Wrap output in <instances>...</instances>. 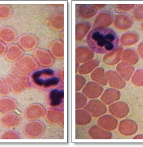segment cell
Returning <instances> with one entry per match:
<instances>
[{
    "label": "cell",
    "instance_id": "1",
    "mask_svg": "<svg viewBox=\"0 0 143 147\" xmlns=\"http://www.w3.org/2000/svg\"><path fill=\"white\" fill-rule=\"evenodd\" d=\"M87 39L90 48L99 54L113 51L119 45L117 35L109 28H95L88 34Z\"/></svg>",
    "mask_w": 143,
    "mask_h": 147
},
{
    "label": "cell",
    "instance_id": "4",
    "mask_svg": "<svg viewBox=\"0 0 143 147\" xmlns=\"http://www.w3.org/2000/svg\"><path fill=\"white\" fill-rule=\"evenodd\" d=\"M138 51L141 57L143 59V43L140 44V45L138 47Z\"/></svg>",
    "mask_w": 143,
    "mask_h": 147
},
{
    "label": "cell",
    "instance_id": "7",
    "mask_svg": "<svg viewBox=\"0 0 143 147\" xmlns=\"http://www.w3.org/2000/svg\"><path fill=\"white\" fill-rule=\"evenodd\" d=\"M136 138H139V139H143V135H139L138 136H137Z\"/></svg>",
    "mask_w": 143,
    "mask_h": 147
},
{
    "label": "cell",
    "instance_id": "6",
    "mask_svg": "<svg viewBox=\"0 0 143 147\" xmlns=\"http://www.w3.org/2000/svg\"><path fill=\"white\" fill-rule=\"evenodd\" d=\"M4 52V46L1 42H0V55H1Z\"/></svg>",
    "mask_w": 143,
    "mask_h": 147
},
{
    "label": "cell",
    "instance_id": "5",
    "mask_svg": "<svg viewBox=\"0 0 143 147\" xmlns=\"http://www.w3.org/2000/svg\"><path fill=\"white\" fill-rule=\"evenodd\" d=\"M5 92V89L4 87L3 83V81L0 80V93L1 94H4Z\"/></svg>",
    "mask_w": 143,
    "mask_h": 147
},
{
    "label": "cell",
    "instance_id": "8",
    "mask_svg": "<svg viewBox=\"0 0 143 147\" xmlns=\"http://www.w3.org/2000/svg\"><path fill=\"white\" fill-rule=\"evenodd\" d=\"M142 30H143V23H142Z\"/></svg>",
    "mask_w": 143,
    "mask_h": 147
},
{
    "label": "cell",
    "instance_id": "3",
    "mask_svg": "<svg viewBox=\"0 0 143 147\" xmlns=\"http://www.w3.org/2000/svg\"><path fill=\"white\" fill-rule=\"evenodd\" d=\"M136 18L138 20H142L143 19V5H141V6L138 7V9H137L136 11Z\"/></svg>",
    "mask_w": 143,
    "mask_h": 147
},
{
    "label": "cell",
    "instance_id": "2",
    "mask_svg": "<svg viewBox=\"0 0 143 147\" xmlns=\"http://www.w3.org/2000/svg\"><path fill=\"white\" fill-rule=\"evenodd\" d=\"M135 85L138 86H143V70H137L133 80Z\"/></svg>",
    "mask_w": 143,
    "mask_h": 147
}]
</instances>
